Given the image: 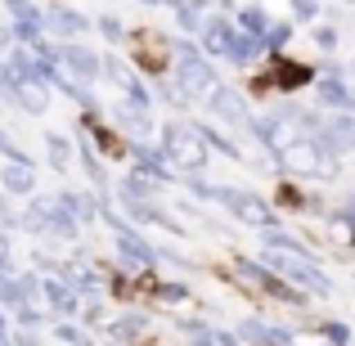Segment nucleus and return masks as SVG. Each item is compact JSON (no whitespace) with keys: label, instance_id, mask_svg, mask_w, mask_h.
<instances>
[{"label":"nucleus","instance_id":"obj_1","mask_svg":"<svg viewBox=\"0 0 355 346\" xmlns=\"http://www.w3.org/2000/svg\"><path fill=\"white\" fill-rule=\"evenodd\" d=\"M171 148H175V153H180L184 157V162H198V157H202V148H198V139H193V135H184V130H175V135H171Z\"/></svg>","mask_w":355,"mask_h":346}]
</instances>
